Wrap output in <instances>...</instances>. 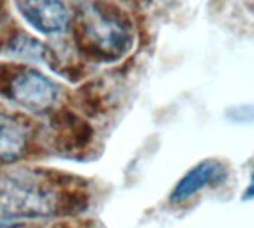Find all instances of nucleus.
Instances as JSON below:
<instances>
[{"label":"nucleus","instance_id":"obj_8","mask_svg":"<svg viewBox=\"0 0 254 228\" xmlns=\"http://www.w3.org/2000/svg\"><path fill=\"white\" fill-rule=\"evenodd\" d=\"M243 199H244V200H254V174L252 175V180H250V182H249L247 190H246L244 194H243Z\"/></svg>","mask_w":254,"mask_h":228},{"label":"nucleus","instance_id":"obj_4","mask_svg":"<svg viewBox=\"0 0 254 228\" xmlns=\"http://www.w3.org/2000/svg\"><path fill=\"white\" fill-rule=\"evenodd\" d=\"M19 10L36 31L54 37L67 31L70 13L61 0H21Z\"/></svg>","mask_w":254,"mask_h":228},{"label":"nucleus","instance_id":"obj_6","mask_svg":"<svg viewBox=\"0 0 254 228\" xmlns=\"http://www.w3.org/2000/svg\"><path fill=\"white\" fill-rule=\"evenodd\" d=\"M28 132L19 123L0 120V165H10L21 160L28 151Z\"/></svg>","mask_w":254,"mask_h":228},{"label":"nucleus","instance_id":"obj_1","mask_svg":"<svg viewBox=\"0 0 254 228\" xmlns=\"http://www.w3.org/2000/svg\"><path fill=\"white\" fill-rule=\"evenodd\" d=\"M60 193L43 177L0 174V218H48L60 212Z\"/></svg>","mask_w":254,"mask_h":228},{"label":"nucleus","instance_id":"obj_2","mask_svg":"<svg viewBox=\"0 0 254 228\" xmlns=\"http://www.w3.org/2000/svg\"><path fill=\"white\" fill-rule=\"evenodd\" d=\"M77 36L85 52L104 61L118 59L131 47V30L116 13L100 6L83 9Z\"/></svg>","mask_w":254,"mask_h":228},{"label":"nucleus","instance_id":"obj_7","mask_svg":"<svg viewBox=\"0 0 254 228\" xmlns=\"http://www.w3.org/2000/svg\"><path fill=\"white\" fill-rule=\"evenodd\" d=\"M7 52L15 56H21L24 59L31 61H40L48 58L46 46H43L39 40L21 33L13 36L12 40L7 43Z\"/></svg>","mask_w":254,"mask_h":228},{"label":"nucleus","instance_id":"obj_5","mask_svg":"<svg viewBox=\"0 0 254 228\" xmlns=\"http://www.w3.org/2000/svg\"><path fill=\"white\" fill-rule=\"evenodd\" d=\"M228 178L226 166L219 160H204L193 166L174 187L170 199L173 203H182L198 194L207 187H217Z\"/></svg>","mask_w":254,"mask_h":228},{"label":"nucleus","instance_id":"obj_3","mask_svg":"<svg viewBox=\"0 0 254 228\" xmlns=\"http://www.w3.org/2000/svg\"><path fill=\"white\" fill-rule=\"evenodd\" d=\"M7 96L21 108L31 113L48 111L60 98L58 85L34 68H24L7 83Z\"/></svg>","mask_w":254,"mask_h":228}]
</instances>
